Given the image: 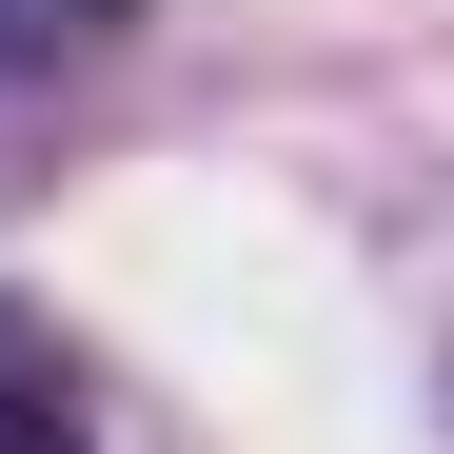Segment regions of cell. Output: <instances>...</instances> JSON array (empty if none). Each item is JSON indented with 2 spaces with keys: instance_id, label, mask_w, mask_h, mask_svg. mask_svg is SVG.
Instances as JSON below:
<instances>
[{
  "instance_id": "6da1fadb",
  "label": "cell",
  "mask_w": 454,
  "mask_h": 454,
  "mask_svg": "<svg viewBox=\"0 0 454 454\" xmlns=\"http://www.w3.org/2000/svg\"><path fill=\"white\" fill-rule=\"evenodd\" d=\"M0 454H99L80 356H59V317H20V296H0Z\"/></svg>"
},
{
  "instance_id": "7a4b0ae2",
  "label": "cell",
  "mask_w": 454,
  "mask_h": 454,
  "mask_svg": "<svg viewBox=\"0 0 454 454\" xmlns=\"http://www.w3.org/2000/svg\"><path fill=\"white\" fill-rule=\"evenodd\" d=\"M138 20V0H0V59H20V80H59V59H99Z\"/></svg>"
}]
</instances>
